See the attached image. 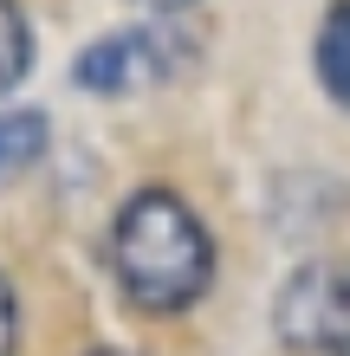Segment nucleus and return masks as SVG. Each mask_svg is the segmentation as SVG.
I'll use <instances>...</instances> for the list:
<instances>
[{"mask_svg": "<svg viewBox=\"0 0 350 356\" xmlns=\"http://www.w3.org/2000/svg\"><path fill=\"white\" fill-rule=\"evenodd\" d=\"M111 272L123 285V298L150 318H175L208 298L214 285V240L201 214L175 188H136L111 220Z\"/></svg>", "mask_w": 350, "mask_h": 356, "instance_id": "nucleus-1", "label": "nucleus"}, {"mask_svg": "<svg viewBox=\"0 0 350 356\" xmlns=\"http://www.w3.org/2000/svg\"><path fill=\"white\" fill-rule=\"evenodd\" d=\"M273 330L299 356L350 350V259H305L273 298Z\"/></svg>", "mask_w": 350, "mask_h": 356, "instance_id": "nucleus-2", "label": "nucleus"}, {"mask_svg": "<svg viewBox=\"0 0 350 356\" xmlns=\"http://www.w3.org/2000/svg\"><path fill=\"white\" fill-rule=\"evenodd\" d=\"M189 58H195V46L169 26H123V33L78 52L72 78L97 97H130V91H150V85H169Z\"/></svg>", "mask_w": 350, "mask_h": 356, "instance_id": "nucleus-3", "label": "nucleus"}, {"mask_svg": "<svg viewBox=\"0 0 350 356\" xmlns=\"http://www.w3.org/2000/svg\"><path fill=\"white\" fill-rule=\"evenodd\" d=\"M312 65H318V85L331 104L350 111V0H331L318 19V46H312Z\"/></svg>", "mask_w": 350, "mask_h": 356, "instance_id": "nucleus-4", "label": "nucleus"}, {"mask_svg": "<svg viewBox=\"0 0 350 356\" xmlns=\"http://www.w3.org/2000/svg\"><path fill=\"white\" fill-rule=\"evenodd\" d=\"M46 143H52V123L39 111H0V188L19 181L26 169H39Z\"/></svg>", "mask_w": 350, "mask_h": 356, "instance_id": "nucleus-5", "label": "nucleus"}, {"mask_svg": "<svg viewBox=\"0 0 350 356\" xmlns=\"http://www.w3.org/2000/svg\"><path fill=\"white\" fill-rule=\"evenodd\" d=\"M26 72H33V26L19 0H0V91H13Z\"/></svg>", "mask_w": 350, "mask_h": 356, "instance_id": "nucleus-6", "label": "nucleus"}, {"mask_svg": "<svg viewBox=\"0 0 350 356\" xmlns=\"http://www.w3.org/2000/svg\"><path fill=\"white\" fill-rule=\"evenodd\" d=\"M19 350V305H13V285L0 279V356Z\"/></svg>", "mask_w": 350, "mask_h": 356, "instance_id": "nucleus-7", "label": "nucleus"}, {"mask_svg": "<svg viewBox=\"0 0 350 356\" xmlns=\"http://www.w3.org/2000/svg\"><path fill=\"white\" fill-rule=\"evenodd\" d=\"M143 7H156V13H175V7H189V0H143Z\"/></svg>", "mask_w": 350, "mask_h": 356, "instance_id": "nucleus-8", "label": "nucleus"}, {"mask_svg": "<svg viewBox=\"0 0 350 356\" xmlns=\"http://www.w3.org/2000/svg\"><path fill=\"white\" fill-rule=\"evenodd\" d=\"M344 356H350V350H344Z\"/></svg>", "mask_w": 350, "mask_h": 356, "instance_id": "nucleus-9", "label": "nucleus"}, {"mask_svg": "<svg viewBox=\"0 0 350 356\" xmlns=\"http://www.w3.org/2000/svg\"><path fill=\"white\" fill-rule=\"evenodd\" d=\"M104 356H111V350H104Z\"/></svg>", "mask_w": 350, "mask_h": 356, "instance_id": "nucleus-10", "label": "nucleus"}]
</instances>
